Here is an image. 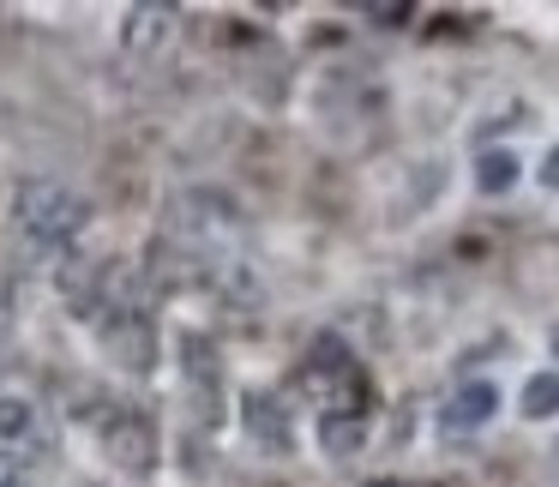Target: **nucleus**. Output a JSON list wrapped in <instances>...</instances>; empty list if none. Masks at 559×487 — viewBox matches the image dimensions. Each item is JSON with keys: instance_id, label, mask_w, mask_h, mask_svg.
Segmentation results:
<instances>
[{"instance_id": "nucleus-1", "label": "nucleus", "mask_w": 559, "mask_h": 487, "mask_svg": "<svg viewBox=\"0 0 559 487\" xmlns=\"http://www.w3.org/2000/svg\"><path fill=\"white\" fill-rule=\"evenodd\" d=\"M13 223H19V235H25L31 247L55 253V247H67V241H79V235H85L91 205L73 193V187H61V181H19Z\"/></svg>"}, {"instance_id": "nucleus-2", "label": "nucleus", "mask_w": 559, "mask_h": 487, "mask_svg": "<svg viewBox=\"0 0 559 487\" xmlns=\"http://www.w3.org/2000/svg\"><path fill=\"white\" fill-rule=\"evenodd\" d=\"M307 385L319 391V415H367L373 421V379L355 361V349L343 337H313L307 349Z\"/></svg>"}, {"instance_id": "nucleus-3", "label": "nucleus", "mask_w": 559, "mask_h": 487, "mask_svg": "<svg viewBox=\"0 0 559 487\" xmlns=\"http://www.w3.org/2000/svg\"><path fill=\"white\" fill-rule=\"evenodd\" d=\"M97 331H103V349H109L121 367H133V373H145V367L157 361V331H151V313L139 307V295L103 307Z\"/></svg>"}, {"instance_id": "nucleus-4", "label": "nucleus", "mask_w": 559, "mask_h": 487, "mask_svg": "<svg viewBox=\"0 0 559 487\" xmlns=\"http://www.w3.org/2000/svg\"><path fill=\"white\" fill-rule=\"evenodd\" d=\"M175 7H163V0H139V7H127L121 19V49L133 55V61H163L175 43Z\"/></svg>"}, {"instance_id": "nucleus-5", "label": "nucleus", "mask_w": 559, "mask_h": 487, "mask_svg": "<svg viewBox=\"0 0 559 487\" xmlns=\"http://www.w3.org/2000/svg\"><path fill=\"white\" fill-rule=\"evenodd\" d=\"M103 451H109L115 470L145 475L151 463H157V433H151L145 415H109V421H103Z\"/></svg>"}, {"instance_id": "nucleus-6", "label": "nucleus", "mask_w": 559, "mask_h": 487, "mask_svg": "<svg viewBox=\"0 0 559 487\" xmlns=\"http://www.w3.org/2000/svg\"><path fill=\"white\" fill-rule=\"evenodd\" d=\"M181 367H187V391H193V415L199 421H217L223 415V373H217V355H211L205 337H187L181 343Z\"/></svg>"}, {"instance_id": "nucleus-7", "label": "nucleus", "mask_w": 559, "mask_h": 487, "mask_svg": "<svg viewBox=\"0 0 559 487\" xmlns=\"http://www.w3.org/2000/svg\"><path fill=\"white\" fill-rule=\"evenodd\" d=\"M493 409H499V391L487 385V379H469V385H463L457 397L445 403V415H439V433H445V439H463V433H475L481 421H493Z\"/></svg>"}, {"instance_id": "nucleus-8", "label": "nucleus", "mask_w": 559, "mask_h": 487, "mask_svg": "<svg viewBox=\"0 0 559 487\" xmlns=\"http://www.w3.org/2000/svg\"><path fill=\"white\" fill-rule=\"evenodd\" d=\"M247 415V433L259 439L265 451H289L295 433H289V409H283V397H271V391H253V397L241 403Z\"/></svg>"}, {"instance_id": "nucleus-9", "label": "nucleus", "mask_w": 559, "mask_h": 487, "mask_svg": "<svg viewBox=\"0 0 559 487\" xmlns=\"http://www.w3.org/2000/svg\"><path fill=\"white\" fill-rule=\"evenodd\" d=\"M319 446L331 458H349L367 446V415H319Z\"/></svg>"}, {"instance_id": "nucleus-10", "label": "nucleus", "mask_w": 559, "mask_h": 487, "mask_svg": "<svg viewBox=\"0 0 559 487\" xmlns=\"http://www.w3.org/2000/svg\"><path fill=\"white\" fill-rule=\"evenodd\" d=\"M475 187H481V193H511V187H518V157H511V151H481V163H475Z\"/></svg>"}, {"instance_id": "nucleus-11", "label": "nucleus", "mask_w": 559, "mask_h": 487, "mask_svg": "<svg viewBox=\"0 0 559 487\" xmlns=\"http://www.w3.org/2000/svg\"><path fill=\"white\" fill-rule=\"evenodd\" d=\"M31 421H37L31 397H13V391H0V446H19V439L31 433Z\"/></svg>"}, {"instance_id": "nucleus-12", "label": "nucleus", "mask_w": 559, "mask_h": 487, "mask_svg": "<svg viewBox=\"0 0 559 487\" xmlns=\"http://www.w3.org/2000/svg\"><path fill=\"white\" fill-rule=\"evenodd\" d=\"M523 415H530V421L559 415V373H535L530 385H523Z\"/></svg>"}, {"instance_id": "nucleus-13", "label": "nucleus", "mask_w": 559, "mask_h": 487, "mask_svg": "<svg viewBox=\"0 0 559 487\" xmlns=\"http://www.w3.org/2000/svg\"><path fill=\"white\" fill-rule=\"evenodd\" d=\"M361 13L373 19V25H385V31H391V25H403V19L415 13V7H409V0H367Z\"/></svg>"}, {"instance_id": "nucleus-14", "label": "nucleus", "mask_w": 559, "mask_h": 487, "mask_svg": "<svg viewBox=\"0 0 559 487\" xmlns=\"http://www.w3.org/2000/svg\"><path fill=\"white\" fill-rule=\"evenodd\" d=\"M542 187H547V193H559V151H547V163H542Z\"/></svg>"}, {"instance_id": "nucleus-15", "label": "nucleus", "mask_w": 559, "mask_h": 487, "mask_svg": "<svg viewBox=\"0 0 559 487\" xmlns=\"http://www.w3.org/2000/svg\"><path fill=\"white\" fill-rule=\"evenodd\" d=\"M0 487H25V475H19V463L0 451Z\"/></svg>"}, {"instance_id": "nucleus-16", "label": "nucleus", "mask_w": 559, "mask_h": 487, "mask_svg": "<svg viewBox=\"0 0 559 487\" xmlns=\"http://www.w3.org/2000/svg\"><path fill=\"white\" fill-rule=\"evenodd\" d=\"M373 487H427V482H373Z\"/></svg>"}, {"instance_id": "nucleus-17", "label": "nucleus", "mask_w": 559, "mask_h": 487, "mask_svg": "<svg viewBox=\"0 0 559 487\" xmlns=\"http://www.w3.org/2000/svg\"><path fill=\"white\" fill-rule=\"evenodd\" d=\"M554 355H559V325H554Z\"/></svg>"}]
</instances>
